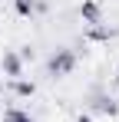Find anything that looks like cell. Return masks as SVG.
Listing matches in <instances>:
<instances>
[{
    "label": "cell",
    "instance_id": "8",
    "mask_svg": "<svg viewBox=\"0 0 119 122\" xmlns=\"http://www.w3.org/2000/svg\"><path fill=\"white\" fill-rule=\"evenodd\" d=\"M76 122H93V116H89V112H79V116H76Z\"/></svg>",
    "mask_w": 119,
    "mask_h": 122
},
{
    "label": "cell",
    "instance_id": "2",
    "mask_svg": "<svg viewBox=\"0 0 119 122\" xmlns=\"http://www.w3.org/2000/svg\"><path fill=\"white\" fill-rule=\"evenodd\" d=\"M0 69H3L7 79H20V76H23V60H20V53L3 50V56H0Z\"/></svg>",
    "mask_w": 119,
    "mask_h": 122
},
{
    "label": "cell",
    "instance_id": "6",
    "mask_svg": "<svg viewBox=\"0 0 119 122\" xmlns=\"http://www.w3.org/2000/svg\"><path fill=\"white\" fill-rule=\"evenodd\" d=\"M10 82H13V92L23 96V99H30V96L37 92V82H27V79H10Z\"/></svg>",
    "mask_w": 119,
    "mask_h": 122
},
{
    "label": "cell",
    "instance_id": "5",
    "mask_svg": "<svg viewBox=\"0 0 119 122\" xmlns=\"http://www.w3.org/2000/svg\"><path fill=\"white\" fill-rule=\"evenodd\" d=\"M93 109H96V112H106V116H116V112H119V102L109 99V96H96Z\"/></svg>",
    "mask_w": 119,
    "mask_h": 122
},
{
    "label": "cell",
    "instance_id": "4",
    "mask_svg": "<svg viewBox=\"0 0 119 122\" xmlns=\"http://www.w3.org/2000/svg\"><path fill=\"white\" fill-rule=\"evenodd\" d=\"M13 10H17L20 17H37L40 10H43V3L40 0H13Z\"/></svg>",
    "mask_w": 119,
    "mask_h": 122
},
{
    "label": "cell",
    "instance_id": "1",
    "mask_svg": "<svg viewBox=\"0 0 119 122\" xmlns=\"http://www.w3.org/2000/svg\"><path fill=\"white\" fill-rule=\"evenodd\" d=\"M76 69V53L73 50H66V46H60L50 53V60H46V76H53V79H63V76H70Z\"/></svg>",
    "mask_w": 119,
    "mask_h": 122
},
{
    "label": "cell",
    "instance_id": "7",
    "mask_svg": "<svg viewBox=\"0 0 119 122\" xmlns=\"http://www.w3.org/2000/svg\"><path fill=\"white\" fill-rule=\"evenodd\" d=\"M3 122H33V116H30L27 109H17V106H13V109L3 112Z\"/></svg>",
    "mask_w": 119,
    "mask_h": 122
},
{
    "label": "cell",
    "instance_id": "9",
    "mask_svg": "<svg viewBox=\"0 0 119 122\" xmlns=\"http://www.w3.org/2000/svg\"><path fill=\"white\" fill-rule=\"evenodd\" d=\"M116 89H119V69H116Z\"/></svg>",
    "mask_w": 119,
    "mask_h": 122
},
{
    "label": "cell",
    "instance_id": "3",
    "mask_svg": "<svg viewBox=\"0 0 119 122\" xmlns=\"http://www.w3.org/2000/svg\"><path fill=\"white\" fill-rule=\"evenodd\" d=\"M79 17L89 23V26H96L103 20V7H99V0H83V7H79Z\"/></svg>",
    "mask_w": 119,
    "mask_h": 122
}]
</instances>
